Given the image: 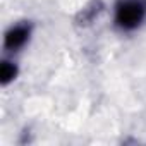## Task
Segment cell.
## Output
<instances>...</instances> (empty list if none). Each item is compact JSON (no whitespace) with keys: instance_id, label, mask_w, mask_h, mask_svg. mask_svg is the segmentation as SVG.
<instances>
[{"instance_id":"cell-2","label":"cell","mask_w":146,"mask_h":146,"mask_svg":"<svg viewBox=\"0 0 146 146\" xmlns=\"http://www.w3.org/2000/svg\"><path fill=\"white\" fill-rule=\"evenodd\" d=\"M28 36H29L28 26H16L5 35V46L9 50H17L28 41Z\"/></svg>"},{"instance_id":"cell-3","label":"cell","mask_w":146,"mask_h":146,"mask_svg":"<svg viewBox=\"0 0 146 146\" xmlns=\"http://www.w3.org/2000/svg\"><path fill=\"white\" fill-rule=\"evenodd\" d=\"M16 65L11 62H4L0 67V78H2V84H7L9 81H12L16 78Z\"/></svg>"},{"instance_id":"cell-1","label":"cell","mask_w":146,"mask_h":146,"mask_svg":"<svg viewBox=\"0 0 146 146\" xmlns=\"http://www.w3.org/2000/svg\"><path fill=\"white\" fill-rule=\"evenodd\" d=\"M144 4L141 0H122L115 11V21L122 29H134L144 19Z\"/></svg>"}]
</instances>
